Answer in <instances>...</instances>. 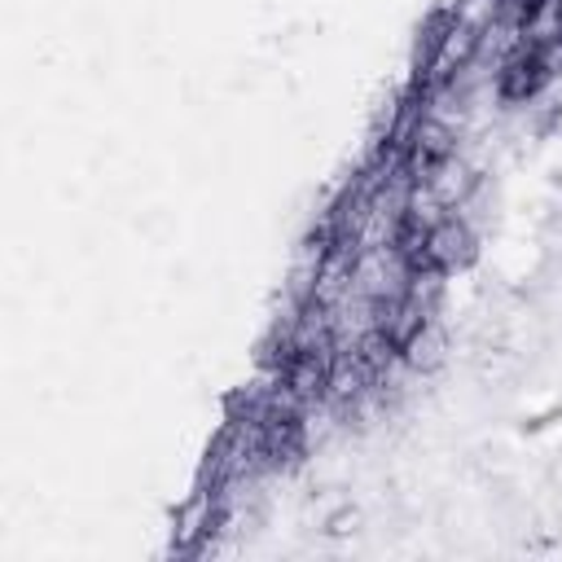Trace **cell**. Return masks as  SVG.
Segmentation results:
<instances>
[{
	"instance_id": "6da1fadb",
	"label": "cell",
	"mask_w": 562,
	"mask_h": 562,
	"mask_svg": "<svg viewBox=\"0 0 562 562\" xmlns=\"http://www.w3.org/2000/svg\"><path fill=\"white\" fill-rule=\"evenodd\" d=\"M356 527H360V509H351V505H338V509L325 514V536H334V540L351 536Z\"/></svg>"
}]
</instances>
